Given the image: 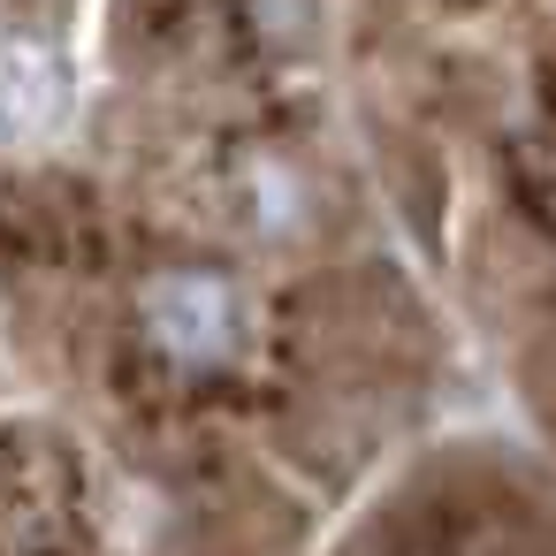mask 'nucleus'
Returning a JSON list of instances; mask_svg holds the SVG:
<instances>
[{
	"label": "nucleus",
	"instance_id": "f257e3e1",
	"mask_svg": "<svg viewBox=\"0 0 556 556\" xmlns=\"http://www.w3.org/2000/svg\"><path fill=\"white\" fill-rule=\"evenodd\" d=\"M138 320L153 336L161 358L176 366H229L244 351V298L229 275H206V267H168L138 290Z\"/></svg>",
	"mask_w": 556,
	"mask_h": 556
},
{
	"label": "nucleus",
	"instance_id": "f03ea898",
	"mask_svg": "<svg viewBox=\"0 0 556 556\" xmlns=\"http://www.w3.org/2000/svg\"><path fill=\"white\" fill-rule=\"evenodd\" d=\"M62 100H70L62 62H54L39 39H9V47H0V146L39 138V130L62 115Z\"/></svg>",
	"mask_w": 556,
	"mask_h": 556
}]
</instances>
